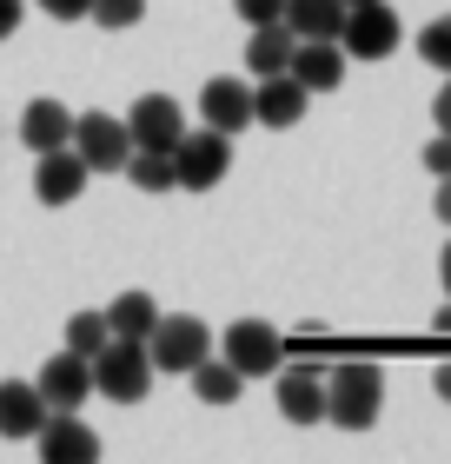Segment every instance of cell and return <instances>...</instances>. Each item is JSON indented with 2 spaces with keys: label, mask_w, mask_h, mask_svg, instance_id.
I'll use <instances>...</instances> for the list:
<instances>
[{
  "label": "cell",
  "mask_w": 451,
  "mask_h": 464,
  "mask_svg": "<svg viewBox=\"0 0 451 464\" xmlns=\"http://www.w3.org/2000/svg\"><path fill=\"white\" fill-rule=\"evenodd\" d=\"M385 411V372L372 358H346L332 378H326V418L338 431H372Z\"/></svg>",
  "instance_id": "1"
},
{
  "label": "cell",
  "mask_w": 451,
  "mask_h": 464,
  "mask_svg": "<svg viewBox=\"0 0 451 464\" xmlns=\"http://www.w3.org/2000/svg\"><path fill=\"white\" fill-rule=\"evenodd\" d=\"M87 372H93V392L100 398H113V405H140L146 392H153V358H146V339H106L93 358H87Z\"/></svg>",
  "instance_id": "2"
},
{
  "label": "cell",
  "mask_w": 451,
  "mask_h": 464,
  "mask_svg": "<svg viewBox=\"0 0 451 464\" xmlns=\"http://www.w3.org/2000/svg\"><path fill=\"white\" fill-rule=\"evenodd\" d=\"M226 173H232V133H220V126L180 133V146H173V193H212Z\"/></svg>",
  "instance_id": "3"
},
{
  "label": "cell",
  "mask_w": 451,
  "mask_h": 464,
  "mask_svg": "<svg viewBox=\"0 0 451 464\" xmlns=\"http://www.w3.org/2000/svg\"><path fill=\"white\" fill-rule=\"evenodd\" d=\"M212 352V332L192 319V312H160L153 332H146V358H153V372H192L200 358Z\"/></svg>",
  "instance_id": "4"
},
{
  "label": "cell",
  "mask_w": 451,
  "mask_h": 464,
  "mask_svg": "<svg viewBox=\"0 0 451 464\" xmlns=\"http://www.w3.org/2000/svg\"><path fill=\"white\" fill-rule=\"evenodd\" d=\"M405 40L398 14L385 7V0H352L346 20H338V47H346V60H392V47Z\"/></svg>",
  "instance_id": "5"
},
{
  "label": "cell",
  "mask_w": 451,
  "mask_h": 464,
  "mask_svg": "<svg viewBox=\"0 0 451 464\" xmlns=\"http://www.w3.org/2000/svg\"><path fill=\"white\" fill-rule=\"evenodd\" d=\"M220 358L240 378H272L279 365H286V339H279V325H266V319H240V325H226Z\"/></svg>",
  "instance_id": "6"
},
{
  "label": "cell",
  "mask_w": 451,
  "mask_h": 464,
  "mask_svg": "<svg viewBox=\"0 0 451 464\" xmlns=\"http://www.w3.org/2000/svg\"><path fill=\"white\" fill-rule=\"evenodd\" d=\"M67 146L87 160V173H120L126 153H133V140H126V120H120V113H74Z\"/></svg>",
  "instance_id": "7"
},
{
  "label": "cell",
  "mask_w": 451,
  "mask_h": 464,
  "mask_svg": "<svg viewBox=\"0 0 451 464\" xmlns=\"http://www.w3.org/2000/svg\"><path fill=\"white\" fill-rule=\"evenodd\" d=\"M186 133V113H180V100L173 93H140L133 100V113H126V140L146 146V153H173Z\"/></svg>",
  "instance_id": "8"
},
{
  "label": "cell",
  "mask_w": 451,
  "mask_h": 464,
  "mask_svg": "<svg viewBox=\"0 0 451 464\" xmlns=\"http://www.w3.org/2000/svg\"><path fill=\"white\" fill-rule=\"evenodd\" d=\"M87 160L74 153V146H47V153H34V199L40 206H74L87 193Z\"/></svg>",
  "instance_id": "9"
},
{
  "label": "cell",
  "mask_w": 451,
  "mask_h": 464,
  "mask_svg": "<svg viewBox=\"0 0 451 464\" xmlns=\"http://www.w3.org/2000/svg\"><path fill=\"white\" fill-rule=\"evenodd\" d=\"M34 445L47 464H93L100 458V431L80 411H47V425L34 431Z\"/></svg>",
  "instance_id": "10"
},
{
  "label": "cell",
  "mask_w": 451,
  "mask_h": 464,
  "mask_svg": "<svg viewBox=\"0 0 451 464\" xmlns=\"http://www.w3.org/2000/svg\"><path fill=\"white\" fill-rule=\"evenodd\" d=\"M306 87H299L292 73H260L252 80V126H272V133H286V126L306 120Z\"/></svg>",
  "instance_id": "11"
},
{
  "label": "cell",
  "mask_w": 451,
  "mask_h": 464,
  "mask_svg": "<svg viewBox=\"0 0 451 464\" xmlns=\"http://www.w3.org/2000/svg\"><path fill=\"white\" fill-rule=\"evenodd\" d=\"M34 385H40V398H47V411H80L87 392H93V372H87L80 352H54L47 365L34 372Z\"/></svg>",
  "instance_id": "12"
},
{
  "label": "cell",
  "mask_w": 451,
  "mask_h": 464,
  "mask_svg": "<svg viewBox=\"0 0 451 464\" xmlns=\"http://www.w3.org/2000/svg\"><path fill=\"white\" fill-rule=\"evenodd\" d=\"M272 385H279V418H286V425H326V378L319 372L279 365Z\"/></svg>",
  "instance_id": "13"
},
{
  "label": "cell",
  "mask_w": 451,
  "mask_h": 464,
  "mask_svg": "<svg viewBox=\"0 0 451 464\" xmlns=\"http://www.w3.org/2000/svg\"><path fill=\"white\" fill-rule=\"evenodd\" d=\"M286 73H292L306 93H332L338 80H346V47H338V40H292Z\"/></svg>",
  "instance_id": "14"
},
{
  "label": "cell",
  "mask_w": 451,
  "mask_h": 464,
  "mask_svg": "<svg viewBox=\"0 0 451 464\" xmlns=\"http://www.w3.org/2000/svg\"><path fill=\"white\" fill-rule=\"evenodd\" d=\"M200 120L220 126V133H246V126H252V87L240 73L206 80V87H200Z\"/></svg>",
  "instance_id": "15"
},
{
  "label": "cell",
  "mask_w": 451,
  "mask_h": 464,
  "mask_svg": "<svg viewBox=\"0 0 451 464\" xmlns=\"http://www.w3.org/2000/svg\"><path fill=\"white\" fill-rule=\"evenodd\" d=\"M47 425V398H40L34 378H0V438H34Z\"/></svg>",
  "instance_id": "16"
},
{
  "label": "cell",
  "mask_w": 451,
  "mask_h": 464,
  "mask_svg": "<svg viewBox=\"0 0 451 464\" xmlns=\"http://www.w3.org/2000/svg\"><path fill=\"white\" fill-rule=\"evenodd\" d=\"M67 133H74V113L60 107V100H27V113H20V140H27V153L67 146Z\"/></svg>",
  "instance_id": "17"
},
{
  "label": "cell",
  "mask_w": 451,
  "mask_h": 464,
  "mask_svg": "<svg viewBox=\"0 0 451 464\" xmlns=\"http://www.w3.org/2000/svg\"><path fill=\"white\" fill-rule=\"evenodd\" d=\"M279 20L292 27V40H338V20H346V0H286Z\"/></svg>",
  "instance_id": "18"
},
{
  "label": "cell",
  "mask_w": 451,
  "mask_h": 464,
  "mask_svg": "<svg viewBox=\"0 0 451 464\" xmlns=\"http://www.w3.org/2000/svg\"><path fill=\"white\" fill-rule=\"evenodd\" d=\"M286 60H292V27H286V20H266V27H252V40H246V67H252V80H260V73H286Z\"/></svg>",
  "instance_id": "19"
},
{
  "label": "cell",
  "mask_w": 451,
  "mask_h": 464,
  "mask_svg": "<svg viewBox=\"0 0 451 464\" xmlns=\"http://www.w3.org/2000/svg\"><path fill=\"white\" fill-rule=\"evenodd\" d=\"M160 319V299L153 292H120L113 305H106V325H113V339H146Z\"/></svg>",
  "instance_id": "20"
},
{
  "label": "cell",
  "mask_w": 451,
  "mask_h": 464,
  "mask_svg": "<svg viewBox=\"0 0 451 464\" xmlns=\"http://www.w3.org/2000/svg\"><path fill=\"white\" fill-rule=\"evenodd\" d=\"M186 378H192V392H200V398H206V405H232V398H240V392H246V378H240V372H232V365H226V358H212V352H206V358H200V365H192Z\"/></svg>",
  "instance_id": "21"
},
{
  "label": "cell",
  "mask_w": 451,
  "mask_h": 464,
  "mask_svg": "<svg viewBox=\"0 0 451 464\" xmlns=\"http://www.w3.org/2000/svg\"><path fill=\"white\" fill-rule=\"evenodd\" d=\"M120 173L133 179L140 193H173V153H146V146H133Z\"/></svg>",
  "instance_id": "22"
},
{
  "label": "cell",
  "mask_w": 451,
  "mask_h": 464,
  "mask_svg": "<svg viewBox=\"0 0 451 464\" xmlns=\"http://www.w3.org/2000/svg\"><path fill=\"white\" fill-rule=\"evenodd\" d=\"M106 339H113V325H106V312H74L67 319V352H80V358H93Z\"/></svg>",
  "instance_id": "23"
},
{
  "label": "cell",
  "mask_w": 451,
  "mask_h": 464,
  "mask_svg": "<svg viewBox=\"0 0 451 464\" xmlns=\"http://www.w3.org/2000/svg\"><path fill=\"white\" fill-rule=\"evenodd\" d=\"M418 60L432 73H451V14H438V20H425V27H418Z\"/></svg>",
  "instance_id": "24"
},
{
  "label": "cell",
  "mask_w": 451,
  "mask_h": 464,
  "mask_svg": "<svg viewBox=\"0 0 451 464\" xmlns=\"http://www.w3.org/2000/svg\"><path fill=\"white\" fill-rule=\"evenodd\" d=\"M87 20H100V27H140V20H146V0H93V7H87Z\"/></svg>",
  "instance_id": "25"
},
{
  "label": "cell",
  "mask_w": 451,
  "mask_h": 464,
  "mask_svg": "<svg viewBox=\"0 0 451 464\" xmlns=\"http://www.w3.org/2000/svg\"><path fill=\"white\" fill-rule=\"evenodd\" d=\"M425 173H432V179L451 173V133H432V140H425Z\"/></svg>",
  "instance_id": "26"
},
{
  "label": "cell",
  "mask_w": 451,
  "mask_h": 464,
  "mask_svg": "<svg viewBox=\"0 0 451 464\" xmlns=\"http://www.w3.org/2000/svg\"><path fill=\"white\" fill-rule=\"evenodd\" d=\"M279 7H286V0H232V14H240L246 27H266V20H279Z\"/></svg>",
  "instance_id": "27"
},
{
  "label": "cell",
  "mask_w": 451,
  "mask_h": 464,
  "mask_svg": "<svg viewBox=\"0 0 451 464\" xmlns=\"http://www.w3.org/2000/svg\"><path fill=\"white\" fill-rule=\"evenodd\" d=\"M87 7H93V0H40L47 20H87Z\"/></svg>",
  "instance_id": "28"
},
{
  "label": "cell",
  "mask_w": 451,
  "mask_h": 464,
  "mask_svg": "<svg viewBox=\"0 0 451 464\" xmlns=\"http://www.w3.org/2000/svg\"><path fill=\"white\" fill-rule=\"evenodd\" d=\"M432 120H438V133H451V73H445V87L432 93Z\"/></svg>",
  "instance_id": "29"
},
{
  "label": "cell",
  "mask_w": 451,
  "mask_h": 464,
  "mask_svg": "<svg viewBox=\"0 0 451 464\" xmlns=\"http://www.w3.org/2000/svg\"><path fill=\"white\" fill-rule=\"evenodd\" d=\"M20 14H27L20 0H0V40H7V34H20Z\"/></svg>",
  "instance_id": "30"
},
{
  "label": "cell",
  "mask_w": 451,
  "mask_h": 464,
  "mask_svg": "<svg viewBox=\"0 0 451 464\" xmlns=\"http://www.w3.org/2000/svg\"><path fill=\"white\" fill-rule=\"evenodd\" d=\"M432 213H438V219H445V226H451V173H445V179H438V193H432Z\"/></svg>",
  "instance_id": "31"
},
{
  "label": "cell",
  "mask_w": 451,
  "mask_h": 464,
  "mask_svg": "<svg viewBox=\"0 0 451 464\" xmlns=\"http://www.w3.org/2000/svg\"><path fill=\"white\" fill-rule=\"evenodd\" d=\"M438 285H445V299H451V239H445V252H438Z\"/></svg>",
  "instance_id": "32"
},
{
  "label": "cell",
  "mask_w": 451,
  "mask_h": 464,
  "mask_svg": "<svg viewBox=\"0 0 451 464\" xmlns=\"http://www.w3.org/2000/svg\"><path fill=\"white\" fill-rule=\"evenodd\" d=\"M432 392H438L445 405H451V365H438V372H432Z\"/></svg>",
  "instance_id": "33"
},
{
  "label": "cell",
  "mask_w": 451,
  "mask_h": 464,
  "mask_svg": "<svg viewBox=\"0 0 451 464\" xmlns=\"http://www.w3.org/2000/svg\"><path fill=\"white\" fill-rule=\"evenodd\" d=\"M438 332H445V339H451V305H438V319H432Z\"/></svg>",
  "instance_id": "34"
},
{
  "label": "cell",
  "mask_w": 451,
  "mask_h": 464,
  "mask_svg": "<svg viewBox=\"0 0 451 464\" xmlns=\"http://www.w3.org/2000/svg\"><path fill=\"white\" fill-rule=\"evenodd\" d=\"M346 7H352V0H346Z\"/></svg>",
  "instance_id": "35"
}]
</instances>
